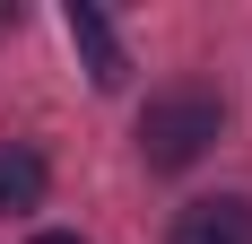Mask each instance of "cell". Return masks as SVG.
<instances>
[{
    "label": "cell",
    "instance_id": "cell-2",
    "mask_svg": "<svg viewBox=\"0 0 252 244\" xmlns=\"http://www.w3.org/2000/svg\"><path fill=\"white\" fill-rule=\"evenodd\" d=\"M70 44H78V61H87V79H96V87H122L130 79V52H122V35H113V18H104V9H87V0H70Z\"/></svg>",
    "mask_w": 252,
    "mask_h": 244
},
{
    "label": "cell",
    "instance_id": "cell-4",
    "mask_svg": "<svg viewBox=\"0 0 252 244\" xmlns=\"http://www.w3.org/2000/svg\"><path fill=\"white\" fill-rule=\"evenodd\" d=\"M44 157L26 140H0V218H26V209H44Z\"/></svg>",
    "mask_w": 252,
    "mask_h": 244
},
{
    "label": "cell",
    "instance_id": "cell-1",
    "mask_svg": "<svg viewBox=\"0 0 252 244\" xmlns=\"http://www.w3.org/2000/svg\"><path fill=\"white\" fill-rule=\"evenodd\" d=\"M218 131H226V105L209 96V87H165V96H148V114H139V157H148L157 174H183V166L209 157Z\"/></svg>",
    "mask_w": 252,
    "mask_h": 244
},
{
    "label": "cell",
    "instance_id": "cell-5",
    "mask_svg": "<svg viewBox=\"0 0 252 244\" xmlns=\"http://www.w3.org/2000/svg\"><path fill=\"white\" fill-rule=\"evenodd\" d=\"M35 244H78V236H61V227H52V236H35Z\"/></svg>",
    "mask_w": 252,
    "mask_h": 244
},
{
    "label": "cell",
    "instance_id": "cell-3",
    "mask_svg": "<svg viewBox=\"0 0 252 244\" xmlns=\"http://www.w3.org/2000/svg\"><path fill=\"white\" fill-rule=\"evenodd\" d=\"M165 244H252V201L244 192H218V201H191L174 218Z\"/></svg>",
    "mask_w": 252,
    "mask_h": 244
}]
</instances>
